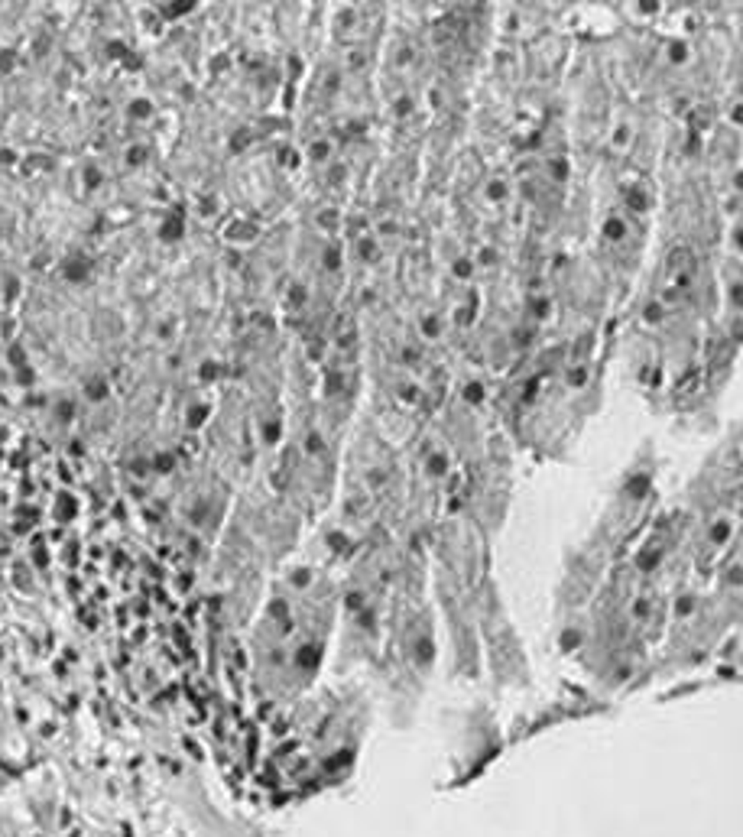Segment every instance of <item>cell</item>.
Returning <instances> with one entry per match:
<instances>
[{"mask_svg":"<svg viewBox=\"0 0 743 837\" xmlns=\"http://www.w3.org/2000/svg\"><path fill=\"white\" fill-rule=\"evenodd\" d=\"M65 279L68 283H81V279H88V273H91V263H88L85 257H72V260H65Z\"/></svg>","mask_w":743,"mask_h":837,"instance_id":"cell-1","label":"cell"},{"mask_svg":"<svg viewBox=\"0 0 743 837\" xmlns=\"http://www.w3.org/2000/svg\"><path fill=\"white\" fill-rule=\"evenodd\" d=\"M85 396H88V400H95V402L104 400V396H107V380H104V377H91V380L85 383Z\"/></svg>","mask_w":743,"mask_h":837,"instance_id":"cell-2","label":"cell"},{"mask_svg":"<svg viewBox=\"0 0 743 837\" xmlns=\"http://www.w3.org/2000/svg\"><path fill=\"white\" fill-rule=\"evenodd\" d=\"M159 237L162 240H179L182 237V218H179V214L166 218V224L159 228Z\"/></svg>","mask_w":743,"mask_h":837,"instance_id":"cell-3","label":"cell"},{"mask_svg":"<svg viewBox=\"0 0 743 837\" xmlns=\"http://www.w3.org/2000/svg\"><path fill=\"white\" fill-rule=\"evenodd\" d=\"M191 7H195V3H162L159 13L166 19H172V17H185V13H191Z\"/></svg>","mask_w":743,"mask_h":837,"instance_id":"cell-4","label":"cell"},{"mask_svg":"<svg viewBox=\"0 0 743 837\" xmlns=\"http://www.w3.org/2000/svg\"><path fill=\"white\" fill-rule=\"evenodd\" d=\"M17 68V52L13 49H3L0 52V72H13Z\"/></svg>","mask_w":743,"mask_h":837,"instance_id":"cell-5","label":"cell"},{"mask_svg":"<svg viewBox=\"0 0 743 837\" xmlns=\"http://www.w3.org/2000/svg\"><path fill=\"white\" fill-rule=\"evenodd\" d=\"M150 111H152L150 101H134V104H130V114H134V117H146Z\"/></svg>","mask_w":743,"mask_h":837,"instance_id":"cell-6","label":"cell"}]
</instances>
